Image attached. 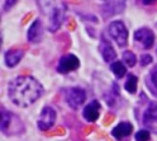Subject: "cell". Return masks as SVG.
I'll use <instances>...</instances> for the list:
<instances>
[{"label":"cell","mask_w":157,"mask_h":141,"mask_svg":"<svg viewBox=\"0 0 157 141\" xmlns=\"http://www.w3.org/2000/svg\"><path fill=\"white\" fill-rule=\"evenodd\" d=\"M66 6L63 3H52V8L48 12V29L51 32H56L60 29L65 19Z\"/></svg>","instance_id":"3957f363"},{"label":"cell","mask_w":157,"mask_h":141,"mask_svg":"<svg viewBox=\"0 0 157 141\" xmlns=\"http://www.w3.org/2000/svg\"><path fill=\"white\" fill-rule=\"evenodd\" d=\"M56 117H57L56 111L52 107H48V106L44 107L38 118V128L41 131L50 130L56 122Z\"/></svg>","instance_id":"ba28073f"},{"label":"cell","mask_w":157,"mask_h":141,"mask_svg":"<svg viewBox=\"0 0 157 141\" xmlns=\"http://www.w3.org/2000/svg\"><path fill=\"white\" fill-rule=\"evenodd\" d=\"M147 85L151 89L152 94L157 97V66H155L148 74V76H147Z\"/></svg>","instance_id":"2e32d148"},{"label":"cell","mask_w":157,"mask_h":141,"mask_svg":"<svg viewBox=\"0 0 157 141\" xmlns=\"http://www.w3.org/2000/svg\"><path fill=\"white\" fill-rule=\"evenodd\" d=\"M99 51H100V54L104 58V61H106V62H112L113 60H115V57H117V54L114 51L112 43L108 41L104 36H101V39H100Z\"/></svg>","instance_id":"4fadbf2b"},{"label":"cell","mask_w":157,"mask_h":141,"mask_svg":"<svg viewBox=\"0 0 157 141\" xmlns=\"http://www.w3.org/2000/svg\"><path fill=\"white\" fill-rule=\"evenodd\" d=\"M124 8H125L124 2H105L101 5V14L104 18H109L122 13Z\"/></svg>","instance_id":"30bf717a"},{"label":"cell","mask_w":157,"mask_h":141,"mask_svg":"<svg viewBox=\"0 0 157 141\" xmlns=\"http://www.w3.org/2000/svg\"><path fill=\"white\" fill-rule=\"evenodd\" d=\"M143 125L152 132L157 134V103H150L142 116Z\"/></svg>","instance_id":"52a82bcc"},{"label":"cell","mask_w":157,"mask_h":141,"mask_svg":"<svg viewBox=\"0 0 157 141\" xmlns=\"http://www.w3.org/2000/svg\"><path fill=\"white\" fill-rule=\"evenodd\" d=\"M100 108H101L100 103L98 102V100H93V102H90L84 108V111H82L84 118L87 122H95L100 116Z\"/></svg>","instance_id":"8fae6325"},{"label":"cell","mask_w":157,"mask_h":141,"mask_svg":"<svg viewBox=\"0 0 157 141\" xmlns=\"http://www.w3.org/2000/svg\"><path fill=\"white\" fill-rule=\"evenodd\" d=\"M8 94L18 107H29L43 94V87L37 79L29 75L14 78L8 85Z\"/></svg>","instance_id":"6da1fadb"},{"label":"cell","mask_w":157,"mask_h":141,"mask_svg":"<svg viewBox=\"0 0 157 141\" xmlns=\"http://www.w3.org/2000/svg\"><path fill=\"white\" fill-rule=\"evenodd\" d=\"M132 131H133V125L131 122H121L112 130V135L117 140H122L124 137H128L132 134Z\"/></svg>","instance_id":"9a60e30c"},{"label":"cell","mask_w":157,"mask_h":141,"mask_svg":"<svg viewBox=\"0 0 157 141\" xmlns=\"http://www.w3.org/2000/svg\"><path fill=\"white\" fill-rule=\"evenodd\" d=\"M151 134L148 130H140L136 134V141H150Z\"/></svg>","instance_id":"ffe728a7"},{"label":"cell","mask_w":157,"mask_h":141,"mask_svg":"<svg viewBox=\"0 0 157 141\" xmlns=\"http://www.w3.org/2000/svg\"><path fill=\"white\" fill-rule=\"evenodd\" d=\"M17 4V2H5L4 3V9L5 10H9V9H10L13 5H15Z\"/></svg>","instance_id":"7402d4cb"},{"label":"cell","mask_w":157,"mask_h":141,"mask_svg":"<svg viewBox=\"0 0 157 141\" xmlns=\"http://www.w3.org/2000/svg\"><path fill=\"white\" fill-rule=\"evenodd\" d=\"M65 99H66L67 104L72 109H78L80 106H82L84 102L86 100V93L84 89L78 88V87L68 88L65 92Z\"/></svg>","instance_id":"5b68a950"},{"label":"cell","mask_w":157,"mask_h":141,"mask_svg":"<svg viewBox=\"0 0 157 141\" xmlns=\"http://www.w3.org/2000/svg\"><path fill=\"white\" fill-rule=\"evenodd\" d=\"M108 32L110 37L117 42L119 47H124L128 43V29L125 28L124 23L121 21H114L108 27Z\"/></svg>","instance_id":"277c9868"},{"label":"cell","mask_w":157,"mask_h":141,"mask_svg":"<svg viewBox=\"0 0 157 141\" xmlns=\"http://www.w3.org/2000/svg\"><path fill=\"white\" fill-rule=\"evenodd\" d=\"M134 39L137 43H140L143 48L148 50L153 46L155 43V33L151 31L150 28H140L137 29V31L134 32Z\"/></svg>","instance_id":"9c48e42d"},{"label":"cell","mask_w":157,"mask_h":141,"mask_svg":"<svg viewBox=\"0 0 157 141\" xmlns=\"http://www.w3.org/2000/svg\"><path fill=\"white\" fill-rule=\"evenodd\" d=\"M137 85H138V79H137V76L133 75V74H129L128 79H127V82L124 84L125 90L128 93H131V94H134L136 90H137Z\"/></svg>","instance_id":"e0dca14e"},{"label":"cell","mask_w":157,"mask_h":141,"mask_svg":"<svg viewBox=\"0 0 157 141\" xmlns=\"http://www.w3.org/2000/svg\"><path fill=\"white\" fill-rule=\"evenodd\" d=\"M78 66H80V60L72 54H67L60 58L57 65V71L60 74H68L77 70Z\"/></svg>","instance_id":"8992f818"},{"label":"cell","mask_w":157,"mask_h":141,"mask_svg":"<svg viewBox=\"0 0 157 141\" xmlns=\"http://www.w3.org/2000/svg\"><path fill=\"white\" fill-rule=\"evenodd\" d=\"M3 134L6 136H18L24 132V125L22 123L21 118L14 113L6 111L2 107V121H0Z\"/></svg>","instance_id":"7a4b0ae2"},{"label":"cell","mask_w":157,"mask_h":141,"mask_svg":"<svg viewBox=\"0 0 157 141\" xmlns=\"http://www.w3.org/2000/svg\"><path fill=\"white\" fill-rule=\"evenodd\" d=\"M141 65L142 66H147L148 64H151L152 62V56L151 55H148V54H144V55H142L141 56Z\"/></svg>","instance_id":"44dd1931"},{"label":"cell","mask_w":157,"mask_h":141,"mask_svg":"<svg viewBox=\"0 0 157 141\" xmlns=\"http://www.w3.org/2000/svg\"><path fill=\"white\" fill-rule=\"evenodd\" d=\"M110 70L113 71V74L117 76V78H123L124 75H125V73H127V69H125V66L121 62V61H114V62H112V65H110Z\"/></svg>","instance_id":"ac0fdd59"},{"label":"cell","mask_w":157,"mask_h":141,"mask_svg":"<svg viewBox=\"0 0 157 141\" xmlns=\"http://www.w3.org/2000/svg\"><path fill=\"white\" fill-rule=\"evenodd\" d=\"M24 56V50L22 48H10L5 52V64L8 67H14L21 62Z\"/></svg>","instance_id":"5bb4252c"},{"label":"cell","mask_w":157,"mask_h":141,"mask_svg":"<svg viewBox=\"0 0 157 141\" xmlns=\"http://www.w3.org/2000/svg\"><path fill=\"white\" fill-rule=\"evenodd\" d=\"M42 34H43V29H42V22L39 19H36V21L31 24L27 33V38L29 42L32 43H38L41 42L42 39Z\"/></svg>","instance_id":"7c38bea8"},{"label":"cell","mask_w":157,"mask_h":141,"mask_svg":"<svg viewBox=\"0 0 157 141\" xmlns=\"http://www.w3.org/2000/svg\"><path fill=\"white\" fill-rule=\"evenodd\" d=\"M123 61L128 65V66H134L136 65V62H137V57H136V55L133 54V52H131V51H125L124 54H123Z\"/></svg>","instance_id":"d6986e66"}]
</instances>
